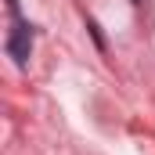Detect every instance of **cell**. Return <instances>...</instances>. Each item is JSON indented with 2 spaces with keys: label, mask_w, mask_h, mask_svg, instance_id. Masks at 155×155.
<instances>
[{
  "label": "cell",
  "mask_w": 155,
  "mask_h": 155,
  "mask_svg": "<svg viewBox=\"0 0 155 155\" xmlns=\"http://www.w3.org/2000/svg\"><path fill=\"white\" fill-rule=\"evenodd\" d=\"M29 51H33V25L15 22V29H11V36H7V54H11L18 65H25V61H29Z\"/></svg>",
  "instance_id": "6da1fadb"
}]
</instances>
